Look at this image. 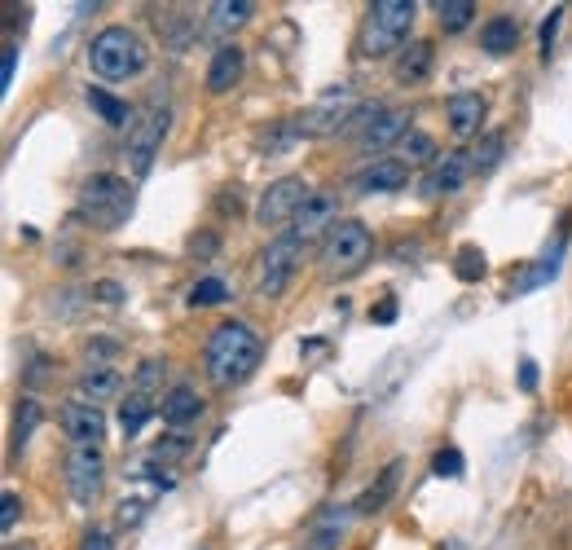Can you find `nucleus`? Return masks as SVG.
<instances>
[{
    "label": "nucleus",
    "instance_id": "nucleus-1",
    "mask_svg": "<svg viewBox=\"0 0 572 550\" xmlns=\"http://www.w3.org/2000/svg\"><path fill=\"white\" fill-rule=\"evenodd\" d=\"M203 366H207V379L216 388H239L260 366V335L247 321H220L207 335Z\"/></svg>",
    "mask_w": 572,
    "mask_h": 550
},
{
    "label": "nucleus",
    "instance_id": "nucleus-2",
    "mask_svg": "<svg viewBox=\"0 0 572 550\" xmlns=\"http://www.w3.org/2000/svg\"><path fill=\"white\" fill-rule=\"evenodd\" d=\"M88 66L97 80H110V84H120V80H133L146 71V40L124 27V23H110L93 36L88 45Z\"/></svg>",
    "mask_w": 572,
    "mask_h": 550
},
{
    "label": "nucleus",
    "instance_id": "nucleus-3",
    "mask_svg": "<svg viewBox=\"0 0 572 550\" xmlns=\"http://www.w3.org/2000/svg\"><path fill=\"white\" fill-rule=\"evenodd\" d=\"M75 216L88 220L93 230H120L124 220L133 216V185L114 172H97L80 185L75 198Z\"/></svg>",
    "mask_w": 572,
    "mask_h": 550
},
{
    "label": "nucleus",
    "instance_id": "nucleus-4",
    "mask_svg": "<svg viewBox=\"0 0 572 550\" xmlns=\"http://www.w3.org/2000/svg\"><path fill=\"white\" fill-rule=\"evenodd\" d=\"M414 14H418L414 0H375L366 10V27H362V53L388 58L392 49H401L414 27Z\"/></svg>",
    "mask_w": 572,
    "mask_h": 550
},
{
    "label": "nucleus",
    "instance_id": "nucleus-5",
    "mask_svg": "<svg viewBox=\"0 0 572 550\" xmlns=\"http://www.w3.org/2000/svg\"><path fill=\"white\" fill-rule=\"evenodd\" d=\"M168 133H172V106L159 101V97H150V101L142 106V115L133 120V129H129V150H124V155H129V172H133L137 181L155 168Z\"/></svg>",
    "mask_w": 572,
    "mask_h": 550
},
{
    "label": "nucleus",
    "instance_id": "nucleus-6",
    "mask_svg": "<svg viewBox=\"0 0 572 550\" xmlns=\"http://www.w3.org/2000/svg\"><path fill=\"white\" fill-rule=\"evenodd\" d=\"M370 252H375V239L362 220H339L321 243V273L326 278H353L357 269H366Z\"/></svg>",
    "mask_w": 572,
    "mask_h": 550
},
{
    "label": "nucleus",
    "instance_id": "nucleus-7",
    "mask_svg": "<svg viewBox=\"0 0 572 550\" xmlns=\"http://www.w3.org/2000/svg\"><path fill=\"white\" fill-rule=\"evenodd\" d=\"M357 110H362V101H357L353 84H334L304 110V115H295V133L300 137H334L353 124Z\"/></svg>",
    "mask_w": 572,
    "mask_h": 550
},
{
    "label": "nucleus",
    "instance_id": "nucleus-8",
    "mask_svg": "<svg viewBox=\"0 0 572 550\" xmlns=\"http://www.w3.org/2000/svg\"><path fill=\"white\" fill-rule=\"evenodd\" d=\"M308 185H304V176H278L265 194H260V203H256V225H265V230H278V225H291V220L300 216V207L308 203Z\"/></svg>",
    "mask_w": 572,
    "mask_h": 550
},
{
    "label": "nucleus",
    "instance_id": "nucleus-9",
    "mask_svg": "<svg viewBox=\"0 0 572 550\" xmlns=\"http://www.w3.org/2000/svg\"><path fill=\"white\" fill-rule=\"evenodd\" d=\"M300 260H304V243H295L291 234H278V239L265 247V256H260V295H265V300H278V295L291 286Z\"/></svg>",
    "mask_w": 572,
    "mask_h": 550
},
{
    "label": "nucleus",
    "instance_id": "nucleus-10",
    "mask_svg": "<svg viewBox=\"0 0 572 550\" xmlns=\"http://www.w3.org/2000/svg\"><path fill=\"white\" fill-rule=\"evenodd\" d=\"M101 476H106V454H101V445H71V450H66V489H71L75 506H93V502H97Z\"/></svg>",
    "mask_w": 572,
    "mask_h": 550
},
{
    "label": "nucleus",
    "instance_id": "nucleus-11",
    "mask_svg": "<svg viewBox=\"0 0 572 550\" xmlns=\"http://www.w3.org/2000/svg\"><path fill=\"white\" fill-rule=\"evenodd\" d=\"M334 225H339V198H334L330 190H313L308 203L300 207V216L291 220V230H287V234H291L295 243L308 247V243H317L321 234H330Z\"/></svg>",
    "mask_w": 572,
    "mask_h": 550
},
{
    "label": "nucleus",
    "instance_id": "nucleus-12",
    "mask_svg": "<svg viewBox=\"0 0 572 550\" xmlns=\"http://www.w3.org/2000/svg\"><path fill=\"white\" fill-rule=\"evenodd\" d=\"M467 176H472V150H449V155H440V159L427 168L423 194H427V198H449V194L463 190Z\"/></svg>",
    "mask_w": 572,
    "mask_h": 550
},
{
    "label": "nucleus",
    "instance_id": "nucleus-13",
    "mask_svg": "<svg viewBox=\"0 0 572 550\" xmlns=\"http://www.w3.org/2000/svg\"><path fill=\"white\" fill-rule=\"evenodd\" d=\"M405 181H410V168L392 155V159H370L366 168H357L349 190L353 194H392V190H405Z\"/></svg>",
    "mask_w": 572,
    "mask_h": 550
},
{
    "label": "nucleus",
    "instance_id": "nucleus-14",
    "mask_svg": "<svg viewBox=\"0 0 572 550\" xmlns=\"http://www.w3.org/2000/svg\"><path fill=\"white\" fill-rule=\"evenodd\" d=\"M58 423H62L71 445H101V436H106V414L88 401H66Z\"/></svg>",
    "mask_w": 572,
    "mask_h": 550
},
{
    "label": "nucleus",
    "instance_id": "nucleus-15",
    "mask_svg": "<svg viewBox=\"0 0 572 550\" xmlns=\"http://www.w3.org/2000/svg\"><path fill=\"white\" fill-rule=\"evenodd\" d=\"M410 133V115H405V110H392V106H384L379 110V115L375 120H366L362 124V137H357V150L362 155H379L384 146H401V137Z\"/></svg>",
    "mask_w": 572,
    "mask_h": 550
},
{
    "label": "nucleus",
    "instance_id": "nucleus-16",
    "mask_svg": "<svg viewBox=\"0 0 572 550\" xmlns=\"http://www.w3.org/2000/svg\"><path fill=\"white\" fill-rule=\"evenodd\" d=\"M120 388H124V375H120V370H114L110 362H93V366H84V375H80V383H75V401L101 405V401H110Z\"/></svg>",
    "mask_w": 572,
    "mask_h": 550
},
{
    "label": "nucleus",
    "instance_id": "nucleus-17",
    "mask_svg": "<svg viewBox=\"0 0 572 550\" xmlns=\"http://www.w3.org/2000/svg\"><path fill=\"white\" fill-rule=\"evenodd\" d=\"M445 120H449L453 137H476L480 120H485V97L480 93H453L445 106Z\"/></svg>",
    "mask_w": 572,
    "mask_h": 550
},
{
    "label": "nucleus",
    "instance_id": "nucleus-18",
    "mask_svg": "<svg viewBox=\"0 0 572 550\" xmlns=\"http://www.w3.org/2000/svg\"><path fill=\"white\" fill-rule=\"evenodd\" d=\"M243 75V49L234 40H224L216 53H211V66H207V88L211 93H229Z\"/></svg>",
    "mask_w": 572,
    "mask_h": 550
},
{
    "label": "nucleus",
    "instance_id": "nucleus-19",
    "mask_svg": "<svg viewBox=\"0 0 572 550\" xmlns=\"http://www.w3.org/2000/svg\"><path fill=\"white\" fill-rule=\"evenodd\" d=\"M159 414H163V423L185 427V423H194V418L203 414V396H198L190 383H177V388H168V392H163Z\"/></svg>",
    "mask_w": 572,
    "mask_h": 550
},
{
    "label": "nucleus",
    "instance_id": "nucleus-20",
    "mask_svg": "<svg viewBox=\"0 0 572 550\" xmlns=\"http://www.w3.org/2000/svg\"><path fill=\"white\" fill-rule=\"evenodd\" d=\"M515 45H520V23H515L511 14H494V19L480 27V49H485L489 58H507V53H515Z\"/></svg>",
    "mask_w": 572,
    "mask_h": 550
},
{
    "label": "nucleus",
    "instance_id": "nucleus-21",
    "mask_svg": "<svg viewBox=\"0 0 572 550\" xmlns=\"http://www.w3.org/2000/svg\"><path fill=\"white\" fill-rule=\"evenodd\" d=\"M353 515H357V511H349V506L321 511V520H317V528H313V537H308V541H313L308 550H339V541H343V533H349Z\"/></svg>",
    "mask_w": 572,
    "mask_h": 550
},
{
    "label": "nucleus",
    "instance_id": "nucleus-22",
    "mask_svg": "<svg viewBox=\"0 0 572 550\" xmlns=\"http://www.w3.org/2000/svg\"><path fill=\"white\" fill-rule=\"evenodd\" d=\"M252 14H256L252 0H216V5H207V32L229 36V32H239Z\"/></svg>",
    "mask_w": 572,
    "mask_h": 550
},
{
    "label": "nucleus",
    "instance_id": "nucleus-23",
    "mask_svg": "<svg viewBox=\"0 0 572 550\" xmlns=\"http://www.w3.org/2000/svg\"><path fill=\"white\" fill-rule=\"evenodd\" d=\"M397 485H401V463H388V467L379 472V480H375V485H370V489L353 502V511H357V515H375V511H384V506H388V498L397 493Z\"/></svg>",
    "mask_w": 572,
    "mask_h": 550
},
{
    "label": "nucleus",
    "instance_id": "nucleus-24",
    "mask_svg": "<svg viewBox=\"0 0 572 550\" xmlns=\"http://www.w3.org/2000/svg\"><path fill=\"white\" fill-rule=\"evenodd\" d=\"M88 106L97 110V120L101 124H110V129H133V106L124 101V97H114V93H106V88H88Z\"/></svg>",
    "mask_w": 572,
    "mask_h": 550
},
{
    "label": "nucleus",
    "instance_id": "nucleus-25",
    "mask_svg": "<svg viewBox=\"0 0 572 550\" xmlns=\"http://www.w3.org/2000/svg\"><path fill=\"white\" fill-rule=\"evenodd\" d=\"M159 401H163V396H146V392H133V388H129V401L120 405V427H124V436H142V427L159 414Z\"/></svg>",
    "mask_w": 572,
    "mask_h": 550
},
{
    "label": "nucleus",
    "instance_id": "nucleus-26",
    "mask_svg": "<svg viewBox=\"0 0 572 550\" xmlns=\"http://www.w3.org/2000/svg\"><path fill=\"white\" fill-rule=\"evenodd\" d=\"M431 75V45L427 40H414L401 58H397V80L401 84H423Z\"/></svg>",
    "mask_w": 572,
    "mask_h": 550
},
{
    "label": "nucleus",
    "instance_id": "nucleus-27",
    "mask_svg": "<svg viewBox=\"0 0 572 550\" xmlns=\"http://www.w3.org/2000/svg\"><path fill=\"white\" fill-rule=\"evenodd\" d=\"M397 159L405 163V168H418V163H436L440 155H436V137L431 133H423V129H410L405 137H401V146H397Z\"/></svg>",
    "mask_w": 572,
    "mask_h": 550
},
{
    "label": "nucleus",
    "instance_id": "nucleus-28",
    "mask_svg": "<svg viewBox=\"0 0 572 550\" xmlns=\"http://www.w3.org/2000/svg\"><path fill=\"white\" fill-rule=\"evenodd\" d=\"M502 155H507V137L502 133H485L476 146H472V172H494L498 163H502Z\"/></svg>",
    "mask_w": 572,
    "mask_h": 550
},
{
    "label": "nucleus",
    "instance_id": "nucleus-29",
    "mask_svg": "<svg viewBox=\"0 0 572 550\" xmlns=\"http://www.w3.org/2000/svg\"><path fill=\"white\" fill-rule=\"evenodd\" d=\"M436 19H440L445 32H463V27L476 19V0H440Z\"/></svg>",
    "mask_w": 572,
    "mask_h": 550
},
{
    "label": "nucleus",
    "instance_id": "nucleus-30",
    "mask_svg": "<svg viewBox=\"0 0 572 550\" xmlns=\"http://www.w3.org/2000/svg\"><path fill=\"white\" fill-rule=\"evenodd\" d=\"M485 269H489V265H485V252H480V247H472V243L458 247V256H453V278H458V282H480Z\"/></svg>",
    "mask_w": 572,
    "mask_h": 550
},
{
    "label": "nucleus",
    "instance_id": "nucleus-31",
    "mask_svg": "<svg viewBox=\"0 0 572 550\" xmlns=\"http://www.w3.org/2000/svg\"><path fill=\"white\" fill-rule=\"evenodd\" d=\"M563 247H568V243H563V234H559V239H555V247H546L541 265H537V269L528 273L524 291H528V286H546V282H555V278H559V265H563Z\"/></svg>",
    "mask_w": 572,
    "mask_h": 550
},
{
    "label": "nucleus",
    "instance_id": "nucleus-32",
    "mask_svg": "<svg viewBox=\"0 0 572 550\" xmlns=\"http://www.w3.org/2000/svg\"><path fill=\"white\" fill-rule=\"evenodd\" d=\"M229 300V282L224 278H198L194 286H190V304L194 308H216V304H224Z\"/></svg>",
    "mask_w": 572,
    "mask_h": 550
},
{
    "label": "nucleus",
    "instance_id": "nucleus-33",
    "mask_svg": "<svg viewBox=\"0 0 572 550\" xmlns=\"http://www.w3.org/2000/svg\"><path fill=\"white\" fill-rule=\"evenodd\" d=\"M463 472H467V459H463V450H453V445H445L431 459V476L436 480H463Z\"/></svg>",
    "mask_w": 572,
    "mask_h": 550
},
{
    "label": "nucleus",
    "instance_id": "nucleus-34",
    "mask_svg": "<svg viewBox=\"0 0 572 550\" xmlns=\"http://www.w3.org/2000/svg\"><path fill=\"white\" fill-rule=\"evenodd\" d=\"M36 427H40V401H36V396H23L19 418H14V445H19V450L32 440V431H36Z\"/></svg>",
    "mask_w": 572,
    "mask_h": 550
},
{
    "label": "nucleus",
    "instance_id": "nucleus-35",
    "mask_svg": "<svg viewBox=\"0 0 572 550\" xmlns=\"http://www.w3.org/2000/svg\"><path fill=\"white\" fill-rule=\"evenodd\" d=\"M159 383H163V362H159V357L142 362V366H137V375H133V392L155 396V392H159Z\"/></svg>",
    "mask_w": 572,
    "mask_h": 550
},
{
    "label": "nucleus",
    "instance_id": "nucleus-36",
    "mask_svg": "<svg viewBox=\"0 0 572 550\" xmlns=\"http://www.w3.org/2000/svg\"><path fill=\"white\" fill-rule=\"evenodd\" d=\"M0 506H5V511H0V533H14V524H19V511H23V498L14 493V489H5V498H0Z\"/></svg>",
    "mask_w": 572,
    "mask_h": 550
},
{
    "label": "nucleus",
    "instance_id": "nucleus-37",
    "mask_svg": "<svg viewBox=\"0 0 572 550\" xmlns=\"http://www.w3.org/2000/svg\"><path fill=\"white\" fill-rule=\"evenodd\" d=\"M559 23H563V5H555V10H550V19L541 23V58H550L555 36H559Z\"/></svg>",
    "mask_w": 572,
    "mask_h": 550
},
{
    "label": "nucleus",
    "instance_id": "nucleus-38",
    "mask_svg": "<svg viewBox=\"0 0 572 550\" xmlns=\"http://www.w3.org/2000/svg\"><path fill=\"white\" fill-rule=\"evenodd\" d=\"M93 300H101V304H124V286L110 282V278H101V282H93Z\"/></svg>",
    "mask_w": 572,
    "mask_h": 550
},
{
    "label": "nucleus",
    "instance_id": "nucleus-39",
    "mask_svg": "<svg viewBox=\"0 0 572 550\" xmlns=\"http://www.w3.org/2000/svg\"><path fill=\"white\" fill-rule=\"evenodd\" d=\"M14 71H19V45L10 40L5 45V62H0V88L10 93V84H14Z\"/></svg>",
    "mask_w": 572,
    "mask_h": 550
},
{
    "label": "nucleus",
    "instance_id": "nucleus-40",
    "mask_svg": "<svg viewBox=\"0 0 572 550\" xmlns=\"http://www.w3.org/2000/svg\"><path fill=\"white\" fill-rule=\"evenodd\" d=\"M190 450V440L185 436H177V440H159V445L150 450V459H181Z\"/></svg>",
    "mask_w": 572,
    "mask_h": 550
},
{
    "label": "nucleus",
    "instance_id": "nucleus-41",
    "mask_svg": "<svg viewBox=\"0 0 572 550\" xmlns=\"http://www.w3.org/2000/svg\"><path fill=\"white\" fill-rule=\"evenodd\" d=\"M142 515H146V502H142V498L120 502V524H142Z\"/></svg>",
    "mask_w": 572,
    "mask_h": 550
},
{
    "label": "nucleus",
    "instance_id": "nucleus-42",
    "mask_svg": "<svg viewBox=\"0 0 572 550\" xmlns=\"http://www.w3.org/2000/svg\"><path fill=\"white\" fill-rule=\"evenodd\" d=\"M80 550H114V546H110V533H106V528H88Z\"/></svg>",
    "mask_w": 572,
    "mask_h": 550
},
{
    "label": "nucleus",
    "instance_id": "nucleus-43",
    "mask_svg": "<svg viewBox=\"0 0 572 550\" xmlns=\"http://www.w3.org/2000/svg\"><path fill=\"white\" fill-rule=\"evenodd\" d=\"M520 388H524V392L537 388V362H520Z\"/></svg>",
    "mask_w": 572,
    "mask_h": 550
},
{
    "label": "nucleus",
    "instance_id": "nucleus-44",
    "mask_svg": "<svg viewBox=\"0 0 572 550\" xmlns=\"http://www.w3.org/2000/svg\"><path fill=\"white\" fill-rule=\"evenodd\" d=\"M370 317H375V321H392V317H397V300H384V304H379Z\"/></svg>",
    "mask_w": 572,
    "mask_h": 550
}]
</instances>
